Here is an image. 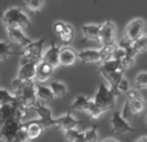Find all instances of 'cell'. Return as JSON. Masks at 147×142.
I'll return each instance as SVG.
<instances>
[{"label": "cell", "mask_w": 147, "mask_h": 142, "mask_svg": "<svg viewBox=\"0 0 147 142\" xmlns=\"http://www.w3.org/2000/svg\"><path fill=\"white\" fill-rule=\"evenodd\" d=\"M1 22L5 29H24L30 26V20L18 7H9L1 14Z\"/></svg>", "instance_id": "obj_1"}, {"label": "cell", "mask_w": 147, "mask_h": 142, "mask_svg": "<svg viewBox=\"0 0 147 142\" xmlns=\"http://www.w3.org/2000/svg\"><path fill=\"white\" fill-rule=\"evenodd\" d=\"M43 43H45V39L42 38L39 41H35L31 45L26 46L22 48L21 51V60H20V64H38L42 62V57H43Z\"/></svg>", "instance_id": "obj_2"}, {"label": "cell", "mask_w": 147, "mask_h": 142, "mask_svg": "<svg viewBox=\"0 0 147 142\" xmlns=\"http://www.w3.org/2000/svg\"><path fill=\"white\" fill-rule=\"evenodd\" d=\"M116 97L117 94L111 89V87L104 86L103 84L99 85L98 87V91L94 97V102L106 112L108 110H112L115 107V103H116Z\"/></svg>", "instance_id": "obj_3"}, {"label": "cell", "mask_w": 147, "mask_h": 142, "mask_svg": "<svg viewBox=\"0 0 147 142\" xmlns=\"http://www.w3.org/2000/svg\"><path fill=\"white\" fill-rule=\"evenodd\" d=\"M144 28H146V24L142 18L131 20L125 29V39H128L130 43H134L144 35Z\"/></svg>", "instance_id": "obj_4"}, {"label": "cell", "mask_w": 147, "mask_h": 142, "mask_svg": "<svg viewBox=\"0 0 147 142\" xmlns=\"http://www.w3.org/2000/svg\"><path fill=\"white\" fill-rule=\"evenodd\" d=\"M22 126V120L17 119V117H12L4 124L0 131H1V134H3V141L4 142H13L14 138H16L18 131Z\"/></svg>", "instance_id": "obj_5"}, {"label": "cell", "mask_w": 147, "mask_h": 142, "mask_svg": "<svg viewBox=\"0 0 147 142\" xmlns=\"http://www.w3.org/2000/svg\"><path fill=\"white\" fill-rule=\"evenodd\" d=\"M30 110H33L34 112H36V115H38L39 119H35V121L43 129L50 128V126H53V121H55V119L52 117V114H51L50 108L42 106V104L38 102V103H36L34 107H31Z\"/></svg>", "instance_id": "obj_6"}, {"label": "cell", "mask_w": 147, "mask_h": 142, "mask_svg": "<svg viewBox=\"0 0 147 142\" xmlns=\"http://www.w3.org/2000/svg\"><path fill=\"white\" fill-rule=\"evenodd\" d=\"M111 128L115 134H122L128 133V132H134L131 125L126 119H124L122 114L120 111H115L111 119Z\"/></svg>", "instance_id": "obj_7"}, {"label": "cell", "mask_w": 147, "mask_h": 142, "mask_svg": "<svg viewBox=\"0 0 147 142\" xmlns=\"http://www.w3.org/2000/svg\"><path fill=\"white\" fill-rule=\"evenodd\" d=\"M116 28L112 21H106L100 28V45L102 46H116Z\"/></svg>", "instance_id": "obj_8"}, {"label": "cell", "mask_w": 147, "mask_h": 142, "mask_svg": "<svg viewBox=\"0 0 147 142\" xmlns=\"http://www.w3.org/2000/svg\"><path fill=\"white\" fill-rule=\"evenodd\" d=\"M60 50L61 47L53 43L51 47H48L46 50V52H43V57L42 62H45L46 64H48L51 68H57L60 65Z\"/></svg>", "instance_id": "obj_9"}, {"label": "cell", "mask_w": 147, "mask_h": 142, "mask_svg": "<svg viewBox=\"0 0 147 142\" xmlns=\"http://www.w3.org/2000/svg\"><path fill=\"white\" fill-rule=\"evenodd\" d=\"M78 124H80V121L76 120L74 116H72L70 112L57 117V119H55V121H53V126H55L56 129H61V131H64V132L69 131V129H74Z\"/></svg>", "instance_id": "obj_10"}, {"label": "cell", "mask_w": 147, "mask_h": 142, "mask_svg": "<svg viewBox=\"0 0 147 142\" xmlns=\"http://www.w3.org/2000/svg\"><path fill=\"white\" fill-rule=\"evenodd\" d=\"M7 34H8V38L12 43H16L22 48L33 43V41L29 39L21 29H7Z\"/></svg>", "instance_id": "obj_11"}, {"label": "cell", "mask_w": 147, "mask_h": 142, "mask_svg": "<svg viewBox=\"0 0 147 142\" xmlns=\"http://www.w3.org/2000/svg\"><path fill=\"white\" fill-rule=\"evenodd\" d=\"M100 28L102 25L98 24H86L82 26L83 39L92 41V42H100Z\"/></svg>", "instance_id": "obj_12"}, {"label": "cell", "mask_w": 147, "mask_h": 142, "mask_svg": "<svg viewBox=\"0 0 147 142\" xmlns=\"http://www.w3.org/2000/svg\"><path fill=\"white\" fill-rule=\"evenodd\" d=\"M35 76H36V64H24L20 67L18 70V74H17V78L24 82H30V81L35 80Z\"/></svg>", "instance_id": "obj_13"}, {"label": "cell", "mask_w": 147, "mask_h": 142, "mask_svg": "<svg viewBox=\"0 0 147 142\" xmlns=\"http://www.w3.org/2000/svg\"><path fill=\"white\" fill-rule=\"evenodd\" d=\"M78 59V53L74 50L69 47H61L60 50V65L70 67L73 65Z\"/></svg>", "instance_id": "obj_14"}, {"label": "cell", "mask_w": 147, "mask_h": 142, "mask_svg": "<svg viewBox=\"0 0 147 142\" xmlns=\"http://www.w3.org/2000/svg\"><path fill=\"white\" fill-rule=\"evenodd\" d=\"M99 72L103 77L106 78L108 77L109 74L112 73H116V72H124V68H122L121 63L120 62H116V60H109L107 63H103L99 68Z\"/></svg>", "instance_id": "obj_15"}, {"label": "cell", "mask_w": 147, "mask_h": 142, "mask_svg": "<svg viewBox=\"0 0 147 142\" xmlns=\"http://www.w3.org/2000/svg\"><path fill=\"white\" fill-rule=\"evenodd\" d=\"M143 110H144V102H143V99H142V98L136 99V100H130V102H126V104H125V108H124V112H122V116L125 117L128 114L138 115V114H141Z\"/></svg>", "instance_id": "obj_16"}, {"label": "cell", "mask_w": 147, "mask_h": 142, "mask_svg": "<svg viewBox=\"0 0 147 142\" xmlns=\"http://www.w3.org/2000/svg\"><path fill=\"white\" fill-rule=\"evenodd\" d=\"M53 72V68H51L48 64H46L45 62H40L36 64V76L35 80L38 82H46L47 80H50L51 74Z\"/></svg>", "instance_id": "obj_17"}, {"label": "cell", "mask_w": 147, "mask_h": 142, "mask_svg": "<svg viewBox=\"0 0 147 142\" xmlns=\"http://www.w3.org/2000/svg\"><path fill=\"white\" fill-rule=\"evenodd\" d=\"M78 59L83 63H100L99 50H83L78 52Z\"/></svg>", "instance_id": "obj_18"}, {"label": "cell", "mask_w": 147, "mask_h": 142, "mask_svg": "<svg viewBox=\"0 0 147 142\" xmlns=\"http://www.w3.org/2000/svg\"><path fill=\"white\" fill-rule=\"evenodd\" d=\"M22 125L25 126L29 139L38 138V137L42 134V132H43V128L36 123L35 120H31V121H28V123H22Z\"/></svg>", "instance_id": "obj_19"}, {"label": "cell", "mask_w": 147, "mask_h": 142, "mask_svg": "<svg viewBox=\"0 0 147 142\" xmlns=\"http://www.w3.org/2000/svg\"><path fill=\"white\" fill-rule=\"evenodd\" d=\"M35 94H36V99L40 100V102H51L55 98L50 86H43V85H36Z\"/></svg>", "instance_id": "obj_20"}, {"label": "cell", "mask_w": 147, "mask_h": 142, "mask_svg": "<svg viewBox=\"0 0 147 142\" xmlns=\"http://www.w3.org/2000/svg\"><path fill=\"white\" fill-rule=\"evenodd\" d=\"M90 100L87 97H83V95H78L76 98V100L73 102L72 104V110L73 111H80V112H86L87 111V107L90 104Z\"/></svg>", "instance_id": "obj_21"}, {"label": "cell", "mask_w": 147, "mask_h": 142, "mask_svg": "<svg viewBox=\"0 0 147 142\" xmlns=\"http://www.w3.org/2000/svg\"><path fill=\"white\" fill-rule=\"evenodd\" d=\"M50 89L52 90L53 97H56V98H64L68 93L67 86L63 82H59V81H52L50 84Z\"/></svg>", "instance_id": "obj_22"}, {"label": "cell", "mask_w": 147, "mask_h": 142, "mask_svg": "<svg viewBox=\"0 0 147 142\" xmlns=\"http://www.w3.org/2000/svg\"><path fill=\"white\" fill-rule=\"evenodd\" d=\"M16 97L5 89H0V106H13Z\"/></svg>", "instance_id": "obj_23"}, {"label": "cell", "mask_w": 147, "mask_h": 142, "mask_svg": "<svg viewBox=\"0 0 147 142\" xmlns=\"http://www.w3.org/2000/svg\"><path fill=\"white\" fill-rule=\"evenodd\" d=\"M131 50L136 55L144 52L147 50V35H143L142 38H139L138 41H136L134 43H131Z\"/></svg>", "instance_id": "obj_24"}, {"label": "cell", "mask_w": 147, "mask_h": 142, "mask_svg": "<svg viewBox=\"0 0 147 142\" xmlns=\"http://www.w3.org/2000/svg\"><path fill=\"white\" fill-rule=\"evenodd\" d=\"M43 4H45V0H24V5L28 9L29 12H39L43 8Z\"/></svg>", "instance_id": "obj_25"}, {"label": "cell", "mask_w": 147, "mask_h": 142, "mask_svg": "<svg viewBox=\"0 0 147 142\" xmlns=\"http://www.w3.org/2000/svg\"><path fill=\"white\" fill-rule=\"evenodd\" d=\"M113 48H115V46H102V47H100L99 52H100V63H102V64L112 60Z\"/></svg>", "instance_id": "obj_26"}, {"label": "cell", "mask_w": 147, "mask_h": 142, "mask_svg": "<svg viewBox=\"0 0 147 142\" xmlns=\"http://www.w3.org/2000/svg\"><path fill=\"white\" fill-rule=\"evenodd\" d=\"M12 53H13V50H12L11 43L0 39V62H3V60L8 59Z\"/></svg>", "instance_id": "obj_27"}, {"label": "cell", "mask_w": 147, "mask_h": 142, "mask_svg": "<svg viewBox=\"0 0 147 142\" xmlns=\"http://www.w3.org/2000/svg\"><path fill=\"white\" fill-rule=\"evenodd\" d=\"M86 112H87V114H89L91 117H94V119H98V117L102 116V114H103L104 111H103V110L100 108V107L98 106L96 103H95L94 100L91 99V100H90V104H89V107H87V111H86Z\"/></svg>", "instance_id": "obj_28"}, {"label": "cell", "mask_w": 147, "mask_h": 142, "mask_svg": "<svg viewBox=\"0 0 147 142\" xmlns=\"http://www.w3.org/2000/svg\"><path fill=\"white\" fill-rule=\"evenodd\" d=\"M60 38H61V42L64 43V45H69L73 41V29L69 24H67V28L60 34Z\"/></svg>", "instance_id": "obj_29"}, {"label": "cell", "mask_w": 147, "mask_h": 142, "mask_svg": "<svg viewBox=\"0 0 147 142\" xmlns=\"http://www.w3.org/2000/svg\"><path fill=\"white\" fill-rule=\"evenodd\" d=\"M86 142H98V129L96 126H90L89 129L83 132Z\"/></svg>", "instance_id": "obj_30"}, {"label": "cell", "mask_w": 147, "mask_h": 142, "mask_svg": "<svg viewBox=\"0 0 147 142\" xmlns=\"http://www.w3.org/2000/svg\"><path fill=\"white\" fill-rule=\"evenodd\" d=\"M136 86L138 89L142 90H147V73L146 72H141L137 74L136 77Z\"/></svg>", "instance_id": "obj_31"}, {"label": "cell", "mask_w": 147, "mask_h": 142, "mask_svg": "<svg viewBox=\"0 0 147 142\" xmlns=\"http://www.w3.org/2000/svg\"><path fill=\"white\" fill-rule=\"evenodd\" d=\"M80 133H81V132L78 131V129L74 128V129H69V131L64 132V136H65V138H67L69 142H74L76 138L80 136Z\"/></svg>", "instance_id": "obj_32"}, {"label": "cell", "mask_w": 147, "mask_h": 142, "mask_svg": "<svg viewBox=\"0 0 147 142\" xmlns=\"http://www.w3.org/2000/svg\"><path fill=\"white\" fill-rule=\"evenodd\" d=\"M129 81L125 77H122V80L119 82V86H117V93H128L129 91Z\"/></svg>", "instance_id": "obj_33"}, {"label": "cell", "mask_w": 147, "mask_h": 142, "mask_svg": "<svg viewBox=\"0 0 147 142\" xmlns=\"http://www.w3.org/2000/svg\"><path fill=\"white\" fill-rule=\"evenodd\" d=\"M139 98H141V95H139V93L137 91V90H129V91L126 93V102L139 99Z\"/></svg>", "instance_id": "obj_34"}, {"label": "cell", "mask_w": 147, "mask_h": 142, "mask_svg": "<svg viewBox=\"0 0 147 142\" xmlns=\"http://www.w3.org/2000/svg\"><path fill=\"white\" fill-rule=\"evenodd\" d=\"M65 28H67V22H63V21H57V22L55 24V26H53V30H55L56 34H61L63 31L65 30Z\"/></svg>", "instance_id": "obj_35"}, {"label": "cell", "mask_w": 147, "mask_h": 142, "mask_svg": "<svg viewBox=\"0 0 147 142\" xmlns=\"http://www.w3.org/2000/svg\"><path fill=\"white\" fill-rule=\"evenodd\" d=\"M74 142H86V138H85V134H83V132H81L80 136L76 138Z\"/></svg>", "instance_id": "obj_36"}, {"label": "cell", "mask_w": 147, "mask_h": 142, "mask_svg": "<svg viewBox=\"0 0 147 142\" xmlns=\"http://www.w3.org/2000/svg\"><path fill=\"white\" fill-rule=\"evenodd\" d=\"M137 142H147V136H143V137H141V138L138 139Z\"/></svg>", "instance_id": "obj_37"}, {"label": "cell", "mask_w": 147, "mask_h": 142, "mask_svg": "<svg viewBox=\"0 0 147 142\" xmlns=\"http://www.w3.org/2000/svg\"><path fill=\"white\" fill-rule=\"evenodd\" d=\"M103 142H117L116 139H112V138H109V139H106V141H103Z\"/></svg>", "instance_id": "obj_38"}, {"label": "cell", "mask_w": 147, "mask_h": 142, "mask_svg": "<svg viewBox=\"0 0 147 142\" xmlns=\"http://www.w3.org/2000/svg\"><path fill=\"white\" fill-rule=\"evenodd\" d=\"M0 142H3V134H1V131H0Z\"/></svg>", "instance_id": "obj_39"}, {"label": "cell", "mask_w": 147, "mask_h": 142, "mask_svg": "<svg viewBox=\"0 0 147 142\" xmlns=\"http://www.w3.org/2000/svg\"><path fill=\"white\" fill-rule=\"evenodd\" d=\"M63 1H67V0H63Z\"/></svg>", "instance_id": "obj_40"}, {"label": "cell", "mask_w": 147, "mask_h": 142, "mask_svg": "<svg viewBox=\"0 0 147 142\" xmlns=\"http://www.w3.org/2000/svg\"><path fill=\"white\" fill-rule=\"evenodd\" d=\"M146 121H147V119H146Z\"/></svg>", "instance_id": "obj_41"}, {"label": "cell", "mask_w": 147, "mask_h": 142, "mask_svg": "<svg viewBox=\"0 0 147 142\" xmlns=\"http://www.w3.org/2000/svg\"><path fill=\"white\" fill-rule=\"evenodd\" d=\"M0 107H1V106H0Z\"/></svg>", "instance_id": "obj_42"}, {"label": "cell", "mask_w": 147, "mask_h": 142, "mask_svg": "<svg viewBox=\"0 0 147 142\" xmlns=\"http://www.w3.org/2000/svg\"><path fill=\"white\" fill-rule=\"evenodd\" d=\"M146 35H147V34H146Z\"/></svg>", "instance_id": "obj_43"}, {"label": "cell", "mask_w": 147, "mask_h": 142, "mask_svg": "<svg viewBox=\"0 0 147 142\" xmlns=\"http://www.w3.org/2000/svg\"><path fill=\"white\" fill-rule=\"evenodd\" d=\"M3 142H4V141H3Z\"/></svg>", "instance_id": "obj_44"}]
</instances>
